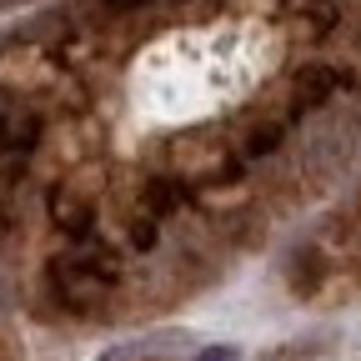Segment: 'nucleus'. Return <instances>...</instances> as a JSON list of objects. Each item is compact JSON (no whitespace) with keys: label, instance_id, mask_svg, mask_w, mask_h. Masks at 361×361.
I'll use <instances>...</instances> for the list:
<instances>
[{"label":"nucleus","instance_id":"f03ea898","mask_svg":"<svg viewBox=\"0 0 361 361\" xmlns=\"http://www.w3.org/2000/svg\"><path fill=\"white\" fill-rule=\"evenodd\" d=\"M191 361H241V346H231V341H221V346H201Z\"/></svg>","mask_w":361,"mask_h":361},{"label":"nucleus","instance_id":"f257e3e1","mask_svg":"<svg viewBox=\"0 0 361 361\" xmlns=\"http://www.w3.org/2000/svg\"><path fill=\"white\" fill-rule=\"evenodd\" d=\"M186 346H191L186 331H151V336H130V341L106 346L96 361H176Z\"/></svg>","mask_w":361,"mask_h":361}]
</instances>
